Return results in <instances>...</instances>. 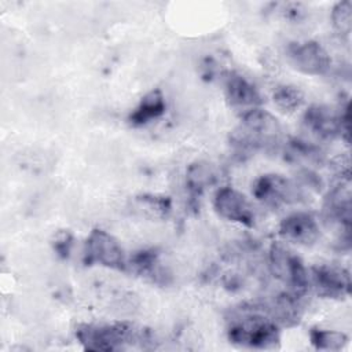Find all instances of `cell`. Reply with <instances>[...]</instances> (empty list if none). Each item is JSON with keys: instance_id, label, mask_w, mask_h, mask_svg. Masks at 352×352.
Here are the masks:
<instances>
[{"instance_id": "6da1fadb", "label": "cell", "mask_w": 352, "mask_h": 352, "mask_svg": "<svg viewBox=\"0 0 352 352\" xmlns=\"http://www.w3.org/2000/svg\"><path fill=\"white\" fill-rule=\"evenodd\" d=\"M76 338L85 351L113 352L128 348L154 346L153 333L131 322L84 323L76 329Z\"/></svg>"}, {"instance_id": "7a4b0ae2", "label": "cell", "mask_w": 352, "mask_h": 352, "mask_svg": "<svg viewBox=\"0 0 352 352\" xmlns=\"http://www.w3.org/2000/svg\"><path fill=\"white\" fill-rule=\"evenodd\" d=\"M227 337L231 344L241 348L272 351L280 345V327L260 304L243 305L228 319Z\"/></svg>"}, {"instance_id": "3957f363", "label": "cell", "mask_w": 352, "mask_h": 352, "mask_svg": "<svg viewBox=\"0 0 352 352\" xmlns=\"http://www.w3.org/2000/svg\"><path fill=\"white\" fill-rule=\"evenodd\" d=\"M282 138V126L270 111L256 107L241 114V125L231 132L230 140L234 151L242 157L257 150H268L278 146Z\"/></svg>"}, {"instance_id": "277c9868", "label": "cell", "mask_w": 352, "mask_h": 352, "mask_svg": "<svg viewBox=\"0 0 352 352\" xmlns=\"http://www.w3.org/2000/svg\"><path fill=\"white\" fill-rule=\"evenodd\" d=\"M268 268L287 292L302 297L309 290L308 268L302 260L282 243H272L268 250Z\"/></svg>"}, {"instance_id": "5b68a950", "label": "cell", "mask_w": 352, "mask_h": 352, "mask_svg": "<svg viewBox=\"0 0 352 352\" xmlns=\"http://www.w3.org/2000/svg\"><path fill=\"white\" fill-rule=\"evenodd\" d=\"M322 214L326 226L336 228L341 236V241L348 245L352 219L349 176L341 177V180L329 190L324 197Z\"/></svg>"}, {"instance_id": "8992f818", "label": "cell", "mask_w": 352, "mask_h": 352, "mask_svg": "<svg viewBox=\"0 0 352 352\" xmlns=\"http://www.w3.org/2000/svg\"><path fill=\"white\" fill-rule=\"evenodd\" d=\"M84 263L87 265L99 264L117 271H125L128 268V257L124 248L117 238L102 228H94L87 236Z\"/></svg>"}, {"instance_id": "52a82bcc", "label": "cell", "mask_w": 352, "mask_h": 352, "mask_svg": "<svg viewBox=\"0 0 352 352\" xmlns=\"http://www.w3.org/2000/svg\"><path fill=\"white\" fill-rule=\"evenodd\" d=\"M253 197L270 208H280L297 204L301 197V188L279 173H264L252 184Z\"/></svg>"}, {"instance_id": "ba28073f", "label": "cell", "mask_w": 352, "mask_h": 352, "mask_svg": "<svg viewBox=\"0 0 352 352\" xmlns=\"http://www.w3.org/2000/svg\"><path fill=\"white\" fill-rule=\"evenodd\" d=\"M308 279L319 297L342 300L351 294L349 272L340 265L316 264L308 270Z\"/></svg>"}, {"instance_id": "9c48e42d", "label": "cell", "mask_w": 352, "mask_h": 352, "mask_svg": "<svg viewBox=\"0 0 352 352\" xmlns=\"http://www.w3.org/2000/svg\"><path fill=\"white\" fill-rule=\"evenodd\" d=\"M286 54L289 63L302 74L323 76L331 66L329 52L314 40L290 43Z\"/></svg>"}, {"instance_id": "30bf717a", "label": "cell", "mask_w": 352, "mask_h": 352, "mask_svg": "<svg viewBox=\"0 0 352 352\" xmlns=\"http://www.w3.org/2000/svg\"><path fill=\"white\" fill-rule=\"evenodd\" d=\"M302 125L308 132L322 140L342 138L348 142V129L341 122V111L326 104H312L302 116Z\"/></svg>"}, {"instance_id": "8fae6325", "label": "cell", "mask_w": 352, "mask_h": 352, "mask_svg": "<svg viewBox=\"0 0 352 352\" xmlns=\"http://www.w3.org/2000/svg\"><path fill=\"white\" fill-rule=\"evenodd\" d=\"M213 208L216 213L231 221L245 227H253L256 213L249 199L232 187H221L216 191L213 198Z\"/></svg>"}, {"instance_id": "7c38bea8", "label": "cell", "mask_w": 352, "mask_h": 352, "mask_svg": "<svg viewBox=\"0 0 352 352\" xmlns=\"http://www.w3.org/2000/svg\"><path fill=\"white\" fill-rule=\"evenodd\" d=\"M278 234L283 241L308 246L319 239L320 228L318 220L311 213L294 212L279 223Z\"/></svg>"}, {"instance_id": "4fadbf2b", "label": "cell", "mask_w": 352, "mask_h": 352, "mask_svg": "<svg viewBox=\"0 0 352 352\" xmlns=\"http://www.w3.org/2000/svg\"><path fill=\"white\" fill-rule=\"evenodd\" d=\"M224 94L230 106L241 114L260 107L261 96L257 88L242 74L228 72L224 77Z\"/></svg>"}, {"instance_id": "5bb4252c", "label": "cell", "mask_w": 352, "mask_h": 352, "mask_svg": "<svg viewBox=\"0 0 352 352\" xmlns=\"http://www.w3.org/2000/svg\"><path fill=\"white\" fill-rule=\"evenodd\" d=\"M260 305L279 327H293L298 324L302 318L304 309L301 297L287 290L275 296L271 301Z\"/></svg>"}, {"instance_id": "9a60e30c", "label": "cell", "mask_w": 352, "mask_h": 352, "mask_svg": "<svg viewBox=\"0 0 352 352\" xmlns=\"http://www.w3.org/2000/svg\"><path fill=\"white\" fill-rule=\"evenodd\" d=\"M166 100L161 89L155 88L143 95L139 103L132 109L128 116V122L132 126L147 125L165 114Z\"/></svg>"}, {"instance_id": "2e32d148", "label": "cell", "mask_w": 352, "mask_h": 352, "mask_svg": "<svg viewBox=\"0 0 352 352\" xmlns=\"http://www.w3.org/2000/svg\"><path fill=\"white\" fill-rule=\"evenodd\" d=\"M216 183V172L209 162L195 161L186 170V188L191 201H197L204 191Z\"/></svg>"}, {"instance_id": "e0dca14e", "label": "cell", "mask_w": 352, "mask_h": 352, "mask_svg": "<svg viewBox=\"0 0 352 352\" xmlns=\"http://www.w3.org/2000/svg\"><path fill=\"white\" fill-rule=\"evenodd\" d=\"M309 341L311 345L319 351H341L345 348L349 338L345 333L338 330L314 327L309 331Z\"/></svg>"}, {"instance_id": "ac0fdd59", "label": "cell", "mask_w": 352, "mask_h": 352, "mask_svg": "<svg viewBox=\"0 0 352 352\" xmlns=\"http://www.w3.org/2000/svg\"><path fill=\"white\" fill-rule=\"evenodd\" d=\"M158 257L160 254L155 249H142L128 258V267H131L132 271L139 275L150 276L157 280L158 276H161Z\"/></svg>"}, {"instance_id": "d6986e66", "label": "cell", "mask_w": 352, "mask_h": 352, "mask_svg": "<svg viewBox=\"0 0 352 352\" xmlns=\"http://www.w3.org/2000/svg\"><path fill=\"white\" fill-rule=\"evenodd\" d=\"M274 104L283 113H294L304 102L302 91L292 84L278 85L272 94Z\"/></svg>"}, {"instance_id": "ffe728a7", "label": "cell", "mask_w": 352, "mask_h": 352, "mask_svg": "<svg viewBox=\"0 0 352 352\" xmlns=\"http://www.w3.org/2000/svg\"><path fill=\"white\" fill-rule=\"evenodd\" d=\"M136 205L146 216L153 219H165L172 209L170 198L157 194H143L136 197Z\"/></svg>"}, {"instance_id": "44dd1931", "label": "cell", "mask_w": 352, "mask_h": 352, "mask_svg": "<svg viewBox=\"0 0 352 352\" xmlns=\"http://www.w3.org/2000/svg\"><path fill=\"white\" fill-rule=\"evenodd\" d=\"M330 19L334 30L341 37H349L352 32V3L349 0L336 3L331 8Z\"/></svg>"}, {"instance_id": "7402d4cb", "label": "cell", "mask_w": 352, "mask_h": 352, "mask_svg": "<svg viewBox=\"0 0 352 352\" xmlns=\"http://www.w3.org/2000/svg\"><path fill=\"white\" fill-rule=\"evenodd\" d=\"M287 153L294 160H302L308 162L319 164L323 158V153L319 146L301 139H290L287 142Z\"/></svg>"}, {"instance_id": "603a6c76", "label": "cell", "mask_w": 352, "mask_h": 352, "mask_svg": "<svg viewBox=\"0 0 352 352\" xmlns=\"http://www.w3.org/2000/svg\"><path fill=\"white\" fill-rule=\"evenodd\" d=\"M73 235L67 230H60L54 235L52 248L60 258H67L73 248Z\"/></svg>"}]
</instances>
